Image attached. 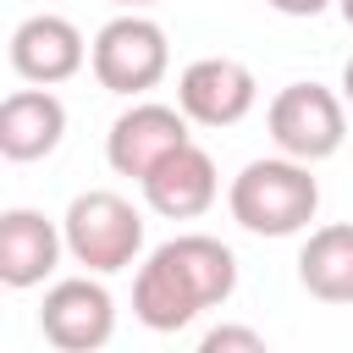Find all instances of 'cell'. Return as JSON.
I'll return each instance as SVG.
<instances>
[{"label": "cell", "instance_id": "ba28073f", "mask_svg": "<svg viewBox=\"0 0 353 353\" xmlns=\"http://www.w3.org/2000/svg\"><path fill=\"white\" fill-rule=\"evenodd\" d=\"M259 105V77L237 55H199L176 77V110L193 127H237Z\"/></svg>", "mask_w": 353, "mask_h": 353}, {"label": "cell", "instance_id": "52a82bcc", "mask_svg": "<svg viewBox=\"0 0 353 353\" xmlns=\"http://www.w3.org/2000/svg\"><path fill=\"white\" fill-rule=\"evenodd\" d=\"M188 127H193V121H188L176 105L132 99V105L110 121V132H105V160H110L116 176H138V182H143L154 165H165L176 149L193 143Z\"/></svg>", "mask_w": 353, "mask_h": 353}, {"label": "cell", "instance_id": "277c9868", "mask_svg": "<svg viewBox=\"0 0 353 353\" xmlns=\"http://www.w3.org/2000/svg\"><path fill=\"white\" fill-rule=\"evenodd\" d=\"M88 72L105 94L121 99H143L149 88H160V77L171 72V39L154 17L143 11H116L88 50Z\"/></svg>", "mask_w": 353, "mask_h": 353}, {"label": "cell", "instance_id": "30bf717a", "mask_svg": "<svg viewBox=\"0 0 353 353\" xmlns=\"http://www.w3.org/2000/svg\"><path fill=\"white\" fill-rule=\"evenodd\" d=\"M61 254H66L61 221H50L44 210H28V204L0 210V281H6L11 292L44 287V281L55 276Z\"/></svg>", "mask_w": 353, "mask_h": 353}, {"label": "cell", "instance_id": "5b68a950", "mask_svg": "<svg viewBox=\"0 0 353 353\" xmlns=\"http://www.w3.org/2000/svg\"><path fill=\"white\" fill-rule=\"evenodd\" d=\"M265 127H270L276 154L320 165L347 143V99L336 88H325V83H287L270 99Z\"/></svg>", "mask_w": 353, "mask_h": 353}, {"label": "cell", "instance_id": "8fae6325", "mask_svg": "<svg viewBox=\"0 0 353 353\" xmlns=\"http://www.w3.org/2000/svg\"><path fill=\"white\" fill-rule=\"evenodd\" d=\"M138 188H143V204H149L160 221H199V215L221 199V171H215L210 149L188 143V149H176L165 165H154Z\"/></svg>", "mask_w": 353, "mask_h": 353}, {"label": "cell", "instance_id": "e0dca14e", "mask_svg": "<svg viewBox=\"0 0 353 353\" xmlns=\"http://www.w3.org/2000/svg\"><path fill=\"white\" fill-rule=\"evenodd\" d=\"M342 99H347V110H353V55H347V66H342Z\"/></svg>", "mask_w": 353, "mask_h": 353}, {"label": "cell", "instance_id": "7c38bea8", "mask_svg": "<svg viewBox=\"0 0 353 353\" xmlns=\"http://www.w3.org/2000/svg\"><path fill=\"white\" fill-rule=\"evenodd\" d=\"M66 138V105L50 88H17L0 99V154L6 160H44Z\"/></svg>", "mask_w": 353, "mask_h": 353}, {"label": "cell", "instance_id": "2e32d148", "mask_svg": "<svg viewBox=\"0 0 353 353\" xmlns=\"http://www.w3.org/2000/svg\"><path fill=\"white\" fill-rule=\"evenodd\" d=\"M105 6H116V11H149V6H160V0H105Z\"/></svg>", "mask_w": 353, "mask_h": 353}, {"label": "cell", "instance_id": "4fadbf2b", "mask_svg": "<svg viewBox=\"0 0 353 353\" xmlns=\"http://www.w3.org/2000/svg\"><path fill=\"white\" fill-rule=\"evenodd\" d=\"M298 281L320 303H353V221H325L303 237Z\"/></svg>", "mask_w": 353, "mask_h": 353}, {"label": "cell", "instance_id": "5bb4252c", "mask_svg": "<svg viewBox=\"0 0 353 353\" xmlns=\"http://www.w3.org/2000/svg\"><path fill=\"white\" fill-rule=\"evenodd\" d=\"M193 353H270V342L254 331V325H237V320H221L199 336Z\"/></svg>", "mask_w": 353, "mask_h": 353}, {"label": "cell", "instance_id": "9a60e30c", "mask_svg": "<svg viewBox=\"0 0 353 353\" xmlns=\"http://www.w3.org/2000/svg\"><path fill=\"white\" fill-rule=\"evenodd\" d=\"M270 11H281V17H320V11H331L336 0H265Z\"/></svg>", "mask_w": 353, "mask_h": 353}, {"label": "cell", "instance_id": "7a4b0ae2", "mask_svg": "<svg viewBox=\"0 0 353 353\" xmlns=\"http://www.w3.org/2000/svg\"><path fill=\"white\" fill-rule=\"evenodd\" d=\"M226 210L254 237H298L320 215V176L314 165L287 160V154L248 160L226 188Z\"/></svg>", "mask_w": 353, "mask_h": 353}, {"label": "cell", "instance_id": "8992f818", "mask_svg": "<svg viewBox=\"0 0 353 353\" xmlns=\"http://www.w3.org/2000/svg\"><path fill=\"white\" fill-rule=\"evenodd\" d=\"M39 331L55 353H99L116 336V298L99 276H61L44 287Z\"/></svg>", "mask_w": 353, "mask_h": 353}, {"label": "cell", "instance_id": "9c48e42d", "mask_svg": "<svg viewBox=\"0 0 353 353\" xmlns=\"http://www.w3.org/2000/svg\"><path fill=\"white\" fill-rule=\"evenodd\" d=\"M88 39L77 33V22L55 17V11H33L11 28V72L28 88H55L66 77H77L88 66Z\"/></svg>", "mask_w": 353, "mask_h": 353}, {"label": "cell", "instance_id": "ac0fdd59", "mask_svg": "<svg viewBox=\"0 0 353 353\" xmlns=\"http://www.w3.org/2000/svg\"><path fill=\"white\" fill-rule=\"evenodd\" d=\"M336 11H342V22L353 28V0H336Z\"/></svg>", "mask_w": 353, "mask_h": 353}, {"label": "cell", "instance_id": "6da1fadb", "mask_svg": "<svg viewBox=\"0 0 353 353\" xmlns=\"http://www.w3.org/2000/svg\"><path fill=\"white\" fill-rule=\"evenodd\" d=\"M237 292V254L210 232H176L143 254L132 276V320L149 331H182L204 309Z\"/></svg>", "mask_w": 353, "mask_h": 353}, {"label": "cell", "instance_id": "3957f363", "mask_svg": "<svg viewBox=\"0 0 353 353\" xmlns=\"http://www.w3.org/2000/svg\"><path fill=\"white\" fill-rule=\"evenodd\" d=\"M61 237H66V259L83 265V276H116L127 265H143V215L132 210V199L110 193V188H88L66 204L61 215Z\"/></svg>", "mask_w": 353, "mask_h": 353}]
</instances>
